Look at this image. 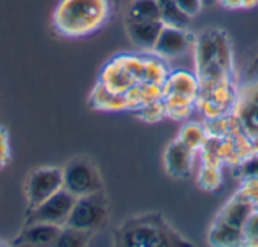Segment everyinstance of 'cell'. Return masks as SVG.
<instances>
[{"instance_id":"obj_29","label":"cell","mask_w":258,"mask_h":247,"mask_svg":"<svg viewBox=\"0 0 258 247\" xmlns=\"http://www.w3.org/2000/svg\"><path fill=\"white\" fill-rule=\"evenodd\" d=\"M11 160V145L9 134L5 127H0V169L5 168Z\"/></svg>"},{"instance_id":"obj_26","label":"cell","mask_w":258,"mask_h":247,"mask_svg":"<svg viewBox=\"0 0 258 247\" xmlns=\"http://www.w3.org/2000/svg\"><path fill=\"white\" fill-rule=\"evenodd\" d=\"M135 112H136V116L141 121L147 122V124H156V122L162 121L166 116V109H165L163 98L157 100V101H153V103H148V104L139 107Z\"/></svg>"},{"instance_id":"obj_10","label":"cell","mask_w":258,"mask_h":247,"mask_svg":"<svg viewBox=\"0 0 258 247\" xmlns=\"http://www.w3.org/2000/svg\"><path fill=\"white\" fill-rule=\"evenodd\" d=\"M162 20H128L125 18V30L128 38L142 50L153 51L154 44L163 29Z\"/></svg>"},{"instance_id":"obj_24","label":"cell","mask_w":258,"mask_h":247,"mask_svg":"<svg viewBox=\"0 0 258 247\" xmlns=\"http://www.w3.org/2000/svg\"><path fill=\"white\" fill-rule=\"evenodd\" d=\"M115 59L125 68V71L136 80V81H142L144 77V54L139 53H121L118 56H115Z\"/></svg>"},{"instance_id":"obj_3","label":"cell","mask_w":258,"mask_h":247,"mask_svg":"<svg viewBox=\"0 0 258 247\" xmlns=\"http://www.w3.org/2000/svg\"><path fill=\"white\" fill-rule=\"evenodd\" d=\"M62 180L63 190L74 198L103 192V181L97 166L83 157L73 158L62 168Z\"/></svg>"},{"instance_id":"obj_21","label":"cell","mask_w":258,"mask_h":247,"mask_svg":"<svg viewBox=\"0 0 258 247\" xmlns=\"http://www.w3.org/2000/svg\"><path fill=\"white\" fill-rule=\"evenodd\" d=\"M157 5L160 8V17L165 24L175 26V27H187L189 26L190 17H187L178 8L175 0H157Z\"/></svg>"},{"instance_id":"obj_6","label":"cell","mask_w":258,"mask_h":247,"mask_svg":"<svg viewBox=\"0 0 258 247\" xmlns=\"http://www.w3.org/2000/svg\"><path fill=\"white\" fill-rule=\"evenodd\" d=\"M76 202V198L68 193L67 190H59L35 208L29 210L26 223H51V225H59L63 226L70 217V213L73 210V205Z\"/></svg>"},{"instance_id":"obj_2","label":"cell","mask_w":258,"mask_h":247,"mask_svg":"<svg viewBox=\"0 0 258 247\" xmlns=\"http://www.w3.org/2000/svg\"><path fill=\"white\" fill-rule=\"evenodd\" d=\"M115 244L127 247L186 246L190 244L159 213L142 214L124 222L115 232Z\"/></svg>"},{"instance_id":"obj_36","label":"cell","mask_w":258,"mask_h":247,"mask_svg":"<svg viewBox=\"0 0 258 247\" xmlns=\"http://www.w3.org/2000/svg\"><path fill=\"white\" fill-rule=\"evenodd\" d=\"M201 2H203V5H204V6H210V5L216 3L218 0H201Z\"/></svg>"},{"instance_id":"obj_4","label":"cell","mask_w":258,"mask_h":247,"mask_svg":"<svg viewBox=\"0 0 258 247\" xmlns=\"http://www.w3.org/2000/svg\"><path fill=\"white\" fill-rule=\"evenodd\" d=\"M107 217V199L103 192H98L88 196L76 198V202L65 225L95 234L106 225Z\"/></svg>"},{"instance_id":"obj_22","label":"cell","mask_w":258,"mask_h":247,"mask_svg":"<svg viewBox=\"0 0 258 247\" xmlns=\"http://www.w3.org/2000/svg\"><path fill=\"white\" fill-rule=\"evenodd\" d=\"M128 20H162L157 0H133L127 11Z\"/></svg>"},{"instance_id":"obj_23","label":"cell","mask_w":258,"mask_h":247,"mask_svg":"<svg viewBox=\"0 0 258 247\" xmlns=\"http://www.w3.org/2000/svg\"><path fill=\"white\" fill-rule=\"evenodd\" d=\"M92 232L88 231H82L68 225H63L60 229V234L54 243V246L59 247H83L89 243V240L92 238Z\"/></svg>"},{"instance_id":"obj_13","label":"cell","mask_w":258,"mask_h":247,"mask_svg":"<svg viewBox=\"0 0 258 247\" xmlns=\"http://www.w3.org/2000/svg\"><path fill=\"white\" fill-rule=\"evenodd\" d=\"M98 81L118 94H125L135 83H138L115 57L103 66Z\"/></svg>"},{"instance_id":"obj_30","label":"cell","mask_w":258,"mask_h":247,"mask_svg":"<svg viewBox=\"0 0 258 247\" xmlns=\"http://www.w3.org/2000/svg\"><path fill=\"white\" fill-rule=\"evenodd\" d=\"M178 8L187 15V17H195L197 14H200V11L203 9V2L201 0H175Z\"/></svg>"},{"instance_id":"obj_25","label":"cell","mask_w":258,"mask_h":247,"mask_svg":"<svg viewBox=\"0 0 258 247\" xmlns=\"http://www.w3.org/2000/svg\"><path fill=\"white\" fill-rule=\"evenodd\" d=\"M198 184L209 192H215L222 186V172L221 168L201 164L198 172Z\"/></svg>"},{"instance_id":"obj_14","label":"cell","mask_w":258,"mask_h":247,"mask_svg":"<svg viewBox=\"0 0 258 247\" xmlns=\"http://www.w3.org/2000/svg\"><path fill=\"white\" fill-rule=\"evenodd\" d=\"M200 92V80L197 74L186 71V69H175L171 71L165 85H163V95L166 94H177L195 98Z\"/></svg>"},{"instance_id":"obj_20","label":"cell","mask_w":258,"mask_h":247,"mask_svg":"<svg viewBox=\"0 0 258 247\" xmlns=\"http://www.w3.org/2000/svg\"><path fill=\"white\" fill-rule=\"evenodd\" d=\"M210 134L209 130L206 127V124H200V122H189L186 125L181 127L180 133H178V140H181L186 146H189L194 151H201L203 146L206 145V142L209 140Z\"/></svg>"},{"instance_id":"obj_7","label":"cell","mask_w":258,"mask_h":247,"mask_svg":"<svg viewBox=\"0 0 258 247\" xmlns=\"http://www.w3.org/2000/svg\"><path fill=\"white\" fill-rule=\"evenodd\" d=\"M234 115L249 137L258 136V78L245 80L239 86Z\"/></svg>"},{"instance_id":"obj_1","label":"cell","mask_w":258,"mask_h":247,"mask_svg":"<svg viewBox=\"0 0 258 247\" xmlns=\"http://www.w3.org/2000/svg\"><path fill=\"white\" fill-rule=\"evenodd\" d=\"M112 14V0H59L53 12L54 30L67 38H83L100 30Z\"/></svg>"},{"instance_id":"obj_8","label":"cell","mask_w":258,"mask_h":247,"mask_svg":"<svg viewBox=\"0 0 258 247\" xmlns=\"http://www.w3.org/2000/svg\"><path fill=\"white\" fill-rule=\"evenodd\" d=\"M197 41V35L187 30V27H175L165 24L153 51L159 56L169 59V57H178L186 54L189 50H194Z\"/></svg>"},{"instance_id":"obj_31","label":"cell","mask_w":258,"mask_h":247,"mask_svg":"<svg viewBox=\"0 0 258 247\" xmlns=\"http://www.w3.org/2000/svg\"><path fill=\"white\" fill-rule=\"evenodd\" d=\"M240 169H242V175L243 177H248V175H254L258 177V155L254 154L251 157H248L246 160H243L240 164Z\"/></svg>"},{"instance_id":"obj_12","label":"cell","mask_w":258,"mask_h":247,"mask_svg":"<svg viewBox=\"0 0 258 247\" xmlns=\"http://www.w3.org/2000/svg\"><path fill=\"white\" fill-rule=\"evenodd\" d=\"M252 213H254V204L237 190V193L222 207V210L216 216V220L243 229Z\"/></svg>"},{"instance_id":"obj_15","label":"cell","mask_w":258,"mask_h":247,"mask_svg":"<svg viewBox=\"0 0 258 247\" xmlns=\"http://www.w3.org/2000/svg\"><path fill=\"white\" fill-rule=\"evenodd\" d=\"M89 106L95 110H100V112L128 110L124 94L113 92L100 81H97V85L94 86V89L89 95Z\"/></svg>"},{"instance_id":"obj_16","label":"cell","mask_w":258,"mask_h":247,"mask_svg":"<svg viewBox=\"0 0 258 247\" xmlns=\"http://www.w3.org/2000/svg\"><path fill=\"white\" fill-rule=\"evenodd\" d=\"M124 97H125L128 110L135 112L148 103L162 100L163 98V86L148 83V81H138L124 94Z\"/></svg>"},{"instance_id":"obj_27","label":"cell","mask_w":258,"mask_h":247,"mask_svg":"<svg viewBox=\"0 0 258 247\" xmlns=\"http://www.w3.org/2000/svg\"><path fill=\"white\" fill-rule=\"evenodd\" d=\"M243 246L258 247V213L254 211L243 228Z\"/></svg>"},{"instance_id":"obj_11","label":"cell","mask_w":258,"mask_h":247,"mask_svg":"<svg viewBox=\"0 0 258 247\" xmlns=\"http://www.w3.org/2000/svg\"><path fill=\"white\" fill-rule=\"evenodd\" d=\"M62 226L51 225V223H26L24 229L14 241V244H24V246H54Z\"/></svg>"},{"instance_id":"obj_34","label":"cell","mask_w":258,"mask_h":247,"mask_svg":"<svg viewBox=\"0 0 258 247\" xmlns=\"http://www.w3.org/2000/svg\"><path fill=\"white\" fill-rule=\"evenodd\" d=\"M258 5V0H242V9H252Z\"/></svg>"},{"instance_id":"obj_37","label":"cell","mask_w":258,"mask_h":247,"mask_svg":"<svg viewBox=\"0 0 258 247\" xmlns=\"http://www.w3.org/2000/svg\"><path fill=\"white\" fill-rule=\"evenodd\" d=\"M254 211H257L258 213V199L254 202Z\"/></svg>"},{"instance_id":"obj_33","label":"cell","mask_w":258,"mask_h":247,"mask_svg":"<svg viewBox=\"0 0 258 247\" xmlns=\"http://www.w3.org/2000/svg\"><path fill=\"white\" fill-rule=\"evenodd\" d=\"M227 9H242V0H218Z\"/></svg>"},{"instance_id":"obj_35","label":"cell","mask_w":258,"mask_h":247,"mask_svg":"<svg viewBox=\"0 0 258 247\" xmlns=\"http://www.w3.org/2000/svg\"><path fill=\"white\" fill-rule=\"evenodd\" d=\"M251 146H252V152L258 155V136L251 137Z\"/></svg>"},{"instance_id":"obj_32","label":"cell","mask_w":258,"mask_h":247,"mask_svg":"<svg viewBox=\"0 0 258 247\" xmlns=\"http://www.w3.org/2000/svg\"><path fill=\"white\" fill-rule=\"evenodd\" d=\"M251 78H258V50L251 56L243 71V80H251Z\"/></svg>"},{"instance_id":"obj_9","label":"cell","mask_w":258,"mask_h":247,"mask_svg":"<svg viewBox=\"0 0 258 247\" xmlns=\"http://www.w3.org/2000/svg\"><path fill=\"white\" fill-rule=\"evenodd\" d=\"M197 151L186 146L181 140H172L163 154L165 171L172 178H189L194 169Z\"/></svg>"},{"instance_id":"obj_17","label":"cell","mask_w":258,"mask_h":247,"mask_svg":"<svg viewBox=\"0 0 258 247\" xmlns=\"http://www.w3.org/2000/svg\"><path fill=\"white\" fill-rule=\"evenodd\" d=\"M209 243L218 247L243 246V229L215 219L209 231Z\"/></svg>"},{"instance_id":"obj_5","label":"cell","mask_w":258,"mask_h":247,"mask_svg":"<svg viewBox=\"0 0 258 247\" xmlns=\"http://www.w3.org/2000/svg\"><path fill=\"white\" fill-rule=\"evenodd\" d=\"M63 189L62 180V168L45 166L35 169L26 183V198L29 210L35 208L54 193Z\"/></svg>"},{"instance_id":"obj_28","label":"cell","mask_w":258,"mask_h":247,"mask_svg":"<svg viewBox=\"0 0 258 247\" xmlns=\"http://www.w3.org/2000/svg\"><path fill=\"white\" fill-rule=\"evenodd\" d=\"M239 192L254 204L258 199V177H254V175L243 177Z\"/></svg>"},{"instance_id":"obj_18","label":"cell","mask_w":258,"mask_h":247,"mask_svg":"<svg viewBox=\"0 0 258 247\" xmlns=\"http://www.w3.org/2000/svg\"><path fill=\"white\" fill-rule=\"evenodd\" d=\"M144 54V77L142 81L154 83L163 86L171 69L168 66V62L165 57L159 56L154 51H145Z\"/></svg>"},{"instance_id":"obj_19","label":"cell","mask_w":258,"mask_h":247,"mask_svg":"<svg viewBox=\"0 0 258 247\" xmlns=\"http://www.w3.org/2000/svg\"><path fill=\"white\" fill-rule=\"evenodd\" d=\"M163 103H165V109H166V116L171 119H175V121L186 119L197 109L195 98L177 95V94L163 95Z\"/></svg>"}]
</instances>
